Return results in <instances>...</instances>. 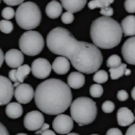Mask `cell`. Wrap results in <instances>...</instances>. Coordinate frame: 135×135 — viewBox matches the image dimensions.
I'll return each mask as SVG.
<instances>
[{
    "label": "cell",
    "mask_w": 135,
    "mask_h": 135,
    "mask_svg": "<svg viewBox=\"0 0 135 135\" xmlns=\"http://www.w3.org/2000/svg\"><path fill=\"white\" fill-rule=\"evenodd\" d=\"M46 44L51 52L68 59L74 68L81 73H95L103 64L102 52L95 45L79 41L64 27L52 29L47 36Z\"/></svg>",
    "instance_id": "cell-1"
},
{
    "label": "cell",
    "mask_w": 135,
    "mask_h": 135,
    "mask_svg": "<svg viewBox=\"0 0 135 135\" xmlns=\"http://www.w3.org/2000/svg\"><path fill=\"white\" fill-rule=\"evenodd\" d=\"M34 95L37 108L49 115L64 112L70 106L73 98L70 87L64 81L54 78L38 85Z\"/></svg>",
    "instance_id": "cell-2"
},
{
    "label": "cell",
    "mask_w": 135,
    "mask_h": 135,
    "mask_svg": "<svg viewBox=\"0 0 135 135\" xmlns=\"http://www.w3.org/2000/svg\"><path fill=\"white\" fill-rule=\"evenodd\" d=\"M90 36L96 46L110 49L120 43L123 32L118 22L110 17L102 16L95 19L91 23Z\"/></svg>",
    "instance_id": "cell-3"
},
{
    "label": "cell",
    "mask_w": 135,
    "mask_h": 135,
    "mask_svg": "<svg viewBox=\"0 0 135 135\" xmlns=\"http://www.w3.org/2000/svg\"><path fill=\"white\" fill-rule=\"evenodd\" d=\"M72 118L81 126L90 124L97 118L98 108L95 102L87 97L76 98L71 104Z\"/></svg>",
    "instance_id": "cell-4"
},
{
    "label": "cell",
    "mask_w": 135,
    "mask_h": 135,
    "mask_svg": "<svg viewBox=\"0 0 135 135\" xmlns=\"http://www.w3.org/2000/svg\"><path fill=\"white\" fill-rule=\"evenodd\" d=\"M16 23L20 28L31 30L37 28L41 22L42 14L38 6L32 2L20 4L15 13Z\"/></svg>",
    "instance_id": "cell-5"
},
{
    "label": "cell",
    "mask_w": 135,
    "mask_h": 135,
    "mask_svg": "<svg viewBox=\"0 0 135 135\" xmlns=\"http://www.w3.org/2000/svg\"><path fill=\"white\" fill-rule=\"evenodd\" d=\"M20 49L27 56H34L39 54L45 46L42 35L36 31H29L22 35L19 39Z\"/></svg>",
    "instance_id": "cell-6"
},
{
    "label": "cell",
    "mask_w": 135,
    "mask_h": 135,
    "mask_svg": "<svg viewBox=\"0 0 135 135\" xmlns=\"http://www.w3.org/2000/svg\"><path fill=\"white\" fill-rule=\"evenodd\" d=\"M52 66L48 60L40 58L33 60L31 71L36 78L44 79L49 77L52 71Z\"/></svg>",
    "instance_id": "cell-7"
},
{
    "label": "cell",
    "mask_w": 135,
    "mask_h": 135,
    "mask_svg": "<svg viewBox=\"0 0 135 135\" xmlns=\"http://www.w3.org/2000/svg\"><path fill=\"white\" fill-rule=\"evenodd\" d=\"M74 126L73 119L69 115L61 114L56 117L52 122L53 129L61 135L68 134L72 130Z\"/></svg>",
    "instance_id": "cell-8"
},
{
    "label": "cell",
    "mask_w": 135,
    "mask_h": 135,
    "mask_svg": "<svg viewBox=\"0 0 135 135\" xmlns=\"http://www.w3.org/2000/svg\"><path fill=\"white\" fill-rule=\"evenodd\" d=\"M45 122L44 115L38 110H33L27 113L24 118L25 128L31 131H37L41 128Z\"/></svg>",
    "instance_id": "cell-9"
},
{
    "label": "cell",
    "mask_w": 135,
    "mask_h": 135,
    "mask_svg": "<svg viewBox=\"0 0 135 135\" xmlns=\"http://www.w3.org/2000/svg\"><path fill=\"white\" fill-rule=\"evenodd\" d=\"M14 94V86L7 77L0 75V106L8 104Z\"/></svg>",
    "instance_id": "cell-10"
},
{
    "label": "cell",
    "mask_w": 135,
    "mask_h": 135,
    "mask_svg": "<svg viewBox=\"0 0 135 135\" xmlns=\"http://www.w3.org/2000/svg\"><path fill=\"white\" fill-rule=\"evenodd\" d=\"M14 95L16 100L22 104H27L32 100L35 93L31 85L27 84H20L16 87Z\"/></svg>",
    "instance_id": "cell-11"
},
{
    "label": "cell",
    "mask_w": 135,
    "mask_h": 135,
    "mask_svg": "<svg viewBox=\"0 0 135 135\" xmlns=\"http://www.w3.org/2000/svg\"><path fill=\"white\" fill-rule=\"evenodd\" d=\"M135 38L132 37L124 43L122 48V53L126 62L132 65L135 64Z\"/></svg>",
    "instance_id": "cell-12"
},
{
    "label": "cell",
    "mask_w": 135,
    "mask_h": 135,
    "mask_svg": "<svg viewBox=\"0 0 135 135\" xmlns=\"http://www.w3.org/2000/svg\"><path fill=\"white\" fill-rule=\"evenodd\" d=\"M4 58L6 64L12 68H17L24 62V56L22 52L17 49H11L8 51Z\"/></svg>",
    "instance_id": "cell-13"
},
{
    "label": "cell",
    "mask_w": 135,
    "mask_h": 135,
    "mask_svg": "<svg viewBox=\"0 0 135 135\" xmlns=\"http://www.w3.org/2000/svg\"><path fill=\"white\" fill-rule=\"evenodd\" d=\"M118 124L122 127H126L132 124L135 120L133 113L128 107L119 109L117 113Z\"/></svg>",
    "instance_id": "cell-14"
},
{
    "label": "cell",
    "mask_w": 135,
    "mask_h": 135,
    "mask_svg": "<svg viewBox=\"0 0 135 135\" xmlns=\"http://www.w3.org/2000/svg\"><path fill=\"white\" fill-rule=\"evenodd\" d=\"M53 71L59 75H64L70 70V62L66 57L61 56L56 58L52 66Z\"/></svg>",
    "instance_id": "cell-15"
},
{
    "label": "cell",
    "mask_w": 135,
    "mask_h": 135,
    "mask_svg": "<svg viewBox=\"0 0 135 135\" xmlns=\"http://www.w3.org/2000/svg\"><path fill=\"white\" fill-rule=\"evenodd\" d=\"M62 6L66 11L76 13L85 7L87 0H60Z\"/></svg>",
    "instance_id": "cell-16"
},
{
    "label": "cell",
    "mask_w": 135,
    "mask_h": 135,
    "mask_svg": "<svg viewBox=\"0 0 135 135\" xmlns=\"http://www.w3.org/2000/svg\"><path fill=\"white\" fill-rule=\"evenodd\" d=\"M85 82V76L79 72H72L68 78V86L74 89H78L84 85Z\"/></svg>",
    "instance_id": "cell-17"
},
{
    "label": "cell",
    "mask_w": 135,
    "mask_h": 135,
    "mask_svg": "<svg viewBox=\"0 0 135 135\" xmlns=\"http://www.w3.org/2000/svg\"><path fill=\"white\" fill-rule=\"evenodd\" d=\"M135 17L131 15L124 18L121 22L122 31L125 36H134Z\"/></svg>",
    "instance_id": "cell-18"
},
{
    "label": "cell",
    "mask_w": 135,
    "mask_h": 135,
    "mask_svg": "<svg viewBox=\"0 0 135 135\" xmlns=\"http://www.w3.org/2000/svg\"><path fill=\"white\" fill-rule=\"evenodd\" d=\"M62 12V6L57 1L50 2L45 8V13L50 19H57L61 15Z\"/></svg>",
    "instance_id": "cell-19"
},
{
    "label": "cell",
    "mask_w": 135,
    "mask_h": 135,
    "mask_svg": "<svg viewBox=\"0 0 135 135\" xmlns=\"http://www.w3.org/2000/svg\"><path fill=\"white\" fill-rule=\"evenodd\" d=\"M23 108L21 105L16 102H12L7 105L6 109V115L12 119H17L23 114Z\"/></svg>",
    "instance_id": "cell-20"
},
{
    "label": "cell",
    "mask_w": 135,
    "mask_h": 135,
    "mask_svg": "<svg viewBox=\"0 0 135 135\" xmlns=\"http://www.w3.org/2000/svg\"><path fill=\"white\" fill-rule=\"evenodd\" d=\"M31 71V68L28 64L21 65L17 69H15V78L17 83L14 84V87H17L20 83H23Z\"/></svg>",
    "instance_id": "cell-21"
},
{
    "label": "cell",
    "mask_w": 135,
    "mask_h": 135,
    "mask_svg": "<svg viewBox=\"0 0 135 135\" xmlns=\"http://www.w3.org/2000/svg\"><path fill=\"white\" fill-rule=\"evenodd\" d=\"M127 68L125 64H121L116 68H110L109 72L112 80H117L122 77L124 74V72Z\"/></svg>",
    "instance_id": "cell-22"
},
{
    "label": "cell",
    "mask_w": 135,
    "mask_h": 135,
    "mask_svg": "<svg viewBox=\"0 0 135 135\" xmlns=\"http://www.w3.org/2000/svg\"><path fill=\"white\" fill-rule=\"evenodd\" d=\"M114 0H91L88 3V7L90 9L96 8H103L109 6Z\"/></svg>",
    "instance_id": "cell-23"
},
{
    "label": "cell",
    "mask_w": 135,
    "mask_h": 135,
    "mask_svg": "<svg viewBox=\"0 0 135 135\" xmlns=\"http://www.w3.org/2000/svg\"><path fill=\"white\" fill-rule=\"evenodd\" d=\"M109 76L107 72L103 70H98L95 74L93 80L98 84H103L108 80Z\"/></svg>",
    "instance_id": "cell-24"
},
{
    "label": "cell",
    "mask_w": 135,
    "mask_h": 135,
    "mask_svg": "<svg viewBox=\"0 0 135 135\" xmlns=\"http://www.w3.org/2000/svg\"><path fill=\"white\" fill-rule=\"evenodd\" d=\"M14 25L12 22L4 20L0 21V31L3 33L9 34L13 30Z\"/></svg>",
    "instance_id": "cell-25"
},
{
    "label": "cell",
    "mask_w": 135,
    "mask_h": 135,
    "mask_svg": "<svg viewBox=\"0 0 135 135\" xmlns=\"http://www.w3.org/2000/svg\"><path fill=\"white\" fill-rule=\"evenodd\" d=\"M122 64V59L117 55L114 54L110 56L107 61V66L108 68L118 67Z\"/></svg>",
    "instance_id": "cell-26"
},
{
    "label": "cell",
    "mask_w": 135,
    "mask_h": 135,
    "mask_svg": "<svg viewBox=\"0 0 135 135\" xmlns=\"http://www.w3.org/2000/svg\"><path fill=\"white\" fill-rule=\"evenodd\" d=\"M89 92L93 98H99L103 94V87L99 84H93L90 87Z\"/></svg>",
    "instance_id": "cell-27"
},
{
    "label": "cell",
    "mask_w": 135,
    "mask_h": 135,
    "mask_svg": "<svg viewBox=\"0 0 135 135\" xmlns=\"http://www.w3.org/2000/svg\"><path fill=\"white\" fill-rule=\"evenodd\" d=\"M2 16L3 18L6 20H10L15 16V10L11 7H5L2 11Z\"/></svg>",
    "instance_id": "cell-28"
},
{
    "label": "cell",
    "mask_w": 135,
    "mask_h": 135,
    "mask_svg": "<svg viewBox=\"0 0 135 135\" xmlns=\"http://www.w3.org/2000/svg\"><path fill=\"white\" fill-rule=\"evenodd\" d=\"M115 108V105L114 102L110 100L105 101L102 105L103 111L107 114L111 113Z\"/></svg>",
    "instance_id": "cell-29"
},
{
    "label": "cell",
    "mask_w": 135,
    "mask_h": 135,
    "mask_svg": "<svg viewBox=\"0 0 135 135\" xmlns=\"http://www.w3.org/2000/svg\"><path fill=\"white\" fill-rule=\"evenodd\" d=\"M74 16L73 13L70 12H66L63 13L61 16V20L64 24H69L71 23L74 20Z\"/></svg>",
    "instance_id": "cell-30"
},
{
    "label": "cell",
    "mask_w": 135,
    "mask_h": 135,
    "mask_svg": "<svg viewBox=\"0 0 135 135\" xmlns=\"http://www.w3.org/2000/svg\"><path fill=\"white\" fill-rule=\"evenodd\" d=\"M135 0H126L124 2V6L127 12L134 13Z\"/></svg>",
    "instance_id": "cell-31"
},
{
    "label": "cell",
    "mask_w": 135,
    "mask_h": 135,
    "mask_svg": "<svg viewBox=\"0 0 135 135\" xmlns=\"http://www.w3.org/2000/svg\"><path fill=\"white\" fill-rule=\"evenodd\" d=\"M117 97L118 100L123 102L128 99L129 97V95L126 90H121L118 91Z\"/></svg>",
    "instance_id": "cell-32"
},
{
    "label": "cell",
    "mask_w": 135,
    "mask_h": 135,
    "mask_svg": "<svg viewBox=\"0 0 135 135\" xmlns=\"http://www.w3.org/2000/svg\"><path fill=\"white\" fill-rule=\"evenodd\" d=\"M100 13L104 16L110 17L113 15L114 11H113V9L111 7L108 6V7L101 8Z\"/></svg>",
    "instance_id": "cell-33"
},
{
    "label": "cell",
    "mask_w": 135,
    "mask_h": 135,
    "mask_svg": "<svg viewBox=\"0 0 135 135\" xmlns=\"http://www.w3.org/2000/svg\"><path fill=\"white\" fill-rule=\"evenodd\" d=\"M25 0H3L6 4L11 6H15L21 4Z\"/></svg>",
    "instance_id": "cell-34"
},
{
    "label": "cell",
    "mask_w": 135,
    "mask_h": 135,
    "mask_svg": "<svg viewBox=\"0 0 135 135\" xmlns=\"http://www.w3.org/2000/svg\"><path fill=\"white\" fill-rule=\"evenodd\" d=\"M107 135H123L122 132L119 128H111L107 131L106 133Z\"/></svg>",
    "instance_id": "cell-35"
},
{
    "label": "cell",
    "mask_w": 135,
    "mask_h": 135,
    "mask_svg": "<svg viewBox=\"0 0 135 135\" xmlns=\"http://www.w3.org/2000/svg\"><path fill=\"white\" fill-rule=\"evenodd\" d=\"M49 128V125L47 123H44L41 128L39 129V130L35 132L37 135H41V132L45 131V130L48 129Z\"/></svg>",
    "instance_id": "cell-36"
},
{
    "label": "cell",
    "mask_w": 135,
    "mask_h": 135,
    "mask_svg": "<svg viewBox=\"0 0 135 135\" xmlns=\"http://www.w3.org/2000/svg\"><path fill=\"white\" fill-rule=\"evenodd\" d=\"M0 135H9L6 127L0 122Z\"/></svg>",
    "instance_id": "cell-37"
},
{
    "label": "cell",
    "mask_w": 135,
    "mask_h": 135,
    "mask_svg": "<svg viewBox=\"0 0 135 135\" xmlns=\"http://www.w3.org/2000/svg\"><path fill=\"white\" fill-rule=\"evenodd\" d=\"M135 124H132L127 129L126 133V135H135Z\"/></svg>",
    "instance_id": "cell-38"
},
{
    "label": "cell",
    "mask_w": 135,
    "mask_h": 135,
    "mask_svg": "<svg viewBox=\"0 0 135 135\" xmlns=\"http://www.w3.org/2000/svg\"><path fill=\"white\" fill-rule=\"evenodd\" d=\"M41 135H56V133H55L53 131H52L51 130L48 129L45 130V131H43L41 132Z\"/></svg>",
    "instance_id": "cell-39"
},
{
    "label": "cell",
    "mask_w": 135,
    "mask_h": 135,
    "mask_svg": "<svg viewBox=\"0 0 135 135\" xmlns=\"http://www.w3.org/2000/svg\"><path fill=\"white\" fill-rule=\"evenodd\" d=\"M4 56L3 51L0 48V68H1L2 65L4 62Z\"/></svg>",
    "instance_id": "cell-40"
},
{
    "label": "cell",
    "mask_w": 135,
    "mask_h": 135,
    "mask_svg": "<svg viewBox=\"0 0 135 135\" xmlns=\"http://www.w3.org/2000/svg\"><path fill=\"white\" fill-rule=\"evenodd\" d=\"M131 73V71L130 69H126L125 72H124V75L126 76H128L130 75Z\"/></svg>",
    "instance_id": "cell-41"
},
{
    "label": "cell",
    "mask_w": 135,
    "mask_h": 135,
    "mask_svg": "<svg viewBox=\"0 0 135 135\" xmlns=\"http://www.w3.org/2000/svg\"><path fill=\"white\" fill-rule=\"evenodd\" d=\"M131 96L134 100H135V87L132 89L131 91Z\"/></svg>",
    "instance_id": "cell-42"
},
{
    "label": "cell",
    "mask_w": 135,
    "mask_h": 135,
    "mask_svg": "<svg viewBox=\"0 0 135 135\" xmlns=\"http://www.w3.org/2000/svg\"><path fill=\"white\" fill-rule=\"evenodd\" d=\"M68 135H79L77 133H74V132H69V133H68Z\"/></svg>",
    "instance_id": "cell-43"
},
{
    "label": "cell",
    "mask_w": 135,
    "mask_h": 135,
    "mask_svg": "<svg viewBox=\"0 0 135 135\" xmlns=\"http://www.w3.org/2000/svg\"><path fill=\"white\" fill-rule=\"evenodd\" d=\"M16 135H27V134L26 133H19Z\"/></svg>",
    "instance_id": "cell-44"
},
{
    "label": "cell",
    "mask_w": 135,
    "mask_h": 135,
    "mask_svg": "<svg viewBox=\"0 0 135 135\" xmlns=\"http://www.w3.org/2000/svg\"><path fill=\"white\" fill-rule=\"evenodd\" d=\"M1 0H0V3H1Z\"/></svg>",
    "instance_id": "cell-45"
},
{
    "label": "cell",
    "mask_w": 135,
    "mask_h": 135,
    "mask_svg": "<svg viewBox=\"0 0 135 135\" xmlns=\"http://www.w3.org/2000/svg\"><path fill=\"white\" fill-rule=\"evenodd\" d=\"M53 1H56V0H53Z\"/></svg>",
    "instance_id": "cell-46"
}]
</instances>
